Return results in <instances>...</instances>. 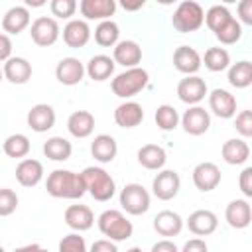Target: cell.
I'll return each instance as SVG.
<instances>
[{"label": "cell", "instance_id": "cell-36", "mask_svg": "<svg viewBox=\"0 0 252 252\" xmlns=\"http://www.w3.org/2000/svg\"><path fill=\"white\" fill-rule=\"evenodd\" d=\"M203 63L209 71L219 73L230 67V53L224 47H209L203 55Z\"/></svg>", "mask_w": 252, "mask_h": 252}, {"label": "cell", "instance_id": "cell-48", "mask_svg": "<svg viewBox=\"0 0 252 252\" xmlns=\"http://www.w3.org/2000/svg\"><path fill=\"white\" fill-rule=\"evenodd\" d=\"M179 252H209V248L203 238H191L183 244V248Z\"/></svg>", "mask_w": 252, "mask_h": 252}, {"label": "cell", "instance_id": "cell-27", "mask_svg": "<svg viewBox=\"0 0 252 252\" xmlns=\"http://www.w3.org/2000/svg\"><path fill=\"white\" fill-rule=\"evenodd\" d=\"M138 163L150 171H161L165 161H167V154L161 146L158 144H144L138 150Z\"/></svg>", "mask_w": 252, "mask_h": 252}, {"label": "cell", "instance_id": "cell-51", "mask_svg": "<svg viewBox=\"0 0 252 252\" xmlns=\"http://www.w3.org/2000/svg\"><path fill=\"white\" fill-rule=\"evenodd\" d=\"M122 8L124 10H128V12H134V10H140V8H144V0H138V2H122Z\"/></svg>", "mask_w": 252, "mask_h": 252}, {"label": "cell", "instance_id": "cell-25", "mask_svg": "<svg viewBox=\"0 0 252 252\" xmlns=\"http://www.w3.org/2000/svg\"><path fill=\"white\" fill-rule=\"evenodd\" d=\"M16 179L22 187H35L43 179V165L39 159L26 158L16 165Z\"/></svg>", "mask_w": 252, "mask_h": 252}, {"label": "cell", "instance_id": "cell-33", "mask_svg": "<svg viewBox=\"0 0 252 252\" xmlns=\"http://www.w3.org/2000/svg\"><path fill=\"white\" fill-rule=\"evenodd\" d=\"M94 41L100 47H116V43L120 41V28L114 20H104L98 22V26L94 28Z\"/></svg>", "mask_w": 252, "mask_h": 252}, {"label": "cell", "instance_id": "cell-29", "mask_svg": "<svg viewBox=\"0 0 252 252\" xmlns=\"http://www.w3.org/2000/svg\"><path fill=\"white\" fill-rule=\"evenodd\" d=\"M220 156L228 165H242L250 158V146L242 138H230L222 144Z\"/></svg>", "mask_w": 252, "mask_h": 252}, {"label": "cell", "instance_id": "cell-8", "mask_svg": "<svg viewBox=\"0 0 252 252\" xmlns=\"http://www.w3.org/2000/svg\"><path fill=\"white\" fill-rule=\"evenodd\" d=\"M177 96L189 106H197L205 96H209V87L199 75H187L177 83Z\"/></svg>", "mask_w": 252, "mask_h": 252}, {"label": "cell", "instance_id": "cell-30", "mask_svg": "<svg viewBox=\"0 0 252 252\" xmlns=\"http://www.w3.org/2000/svg\"><path fill=\"white\" fill-rule=\"evenodd\" d=\"M114 59L110 55H104V53H98V55H93L87 63V75L96 81V83H102L106 79H110L114 75Z\"/></svg>", "mask_w": 252, "mask_h": 252}, {"label": "cell", "instance_id": "cell-47", "mask_svg": "<svg viewBox=\"0 0 252 252\" xmlns=\"http://www.w3.org/2000/svg\"><path fill=\"white\" fill-rule=\"evenodd\" d=\"M10 57H14L12 55V39H10V35L8 33H0V59H2V63H6Z\"/></svg>", "mask_w": 252, "mask_h": 252}, {"label": "cell", "instance_id": "cell-4", "mask_svg": "<svg viewBox=\"0 0 252 252\" xmlns=\"http://www.w3.org/2000/svg\"><path fill=\"white\" fill-rule=\"evenodd\" d=\"M150 83V75L144 67H134V69H126L118 75H114V79L110 81V89L118 98H132L136 96L140 91H144Z\"/></svg>", "mask_w": 252, "mask_h": 252}, {"label": "cell", "instance_id": "cell-44", "mask_svg": "<svg viewBox=\"0 0 252 252\" xmlns=\"http://www.w3.org/2000/svg\"><path fill=\"white\" fill-rule=\"evenodd\" d=\"M238 189L242 191L244 197L252 199V165L244 167L238 175Z\"/></svg>", "mask_w": 252, "mask_h": 252}, {"label": "cell", "instance_id": "cell-41", "mask_svg": "<svg viewBox=\"0 0 252 252\" xmlns=\"http://www.w3.org/2000/svg\"><path fill=\"white\" fill-rule=\"evenodd\" d=\"M59 252H89L81 232H71L59 240Z\"/></svg>", "mask_w": 252, "mask_h": 252}, {"label": "cell", "instance_id": "cell-12", "mask_svg": "<svg viewBox=\"0 0 252 252\" xmlns=\"http://www.w3.org/2000/svg\"><path fill=\"white\" fill-rule=\"evenodd\" d=\"M209 108L215 116L228 120L236 116V96L226 89H213L209 93Z\"/></svg>", "mask_w": 252, "mask_h": 252}, {"label": "cell", "instance_id": "cell-20", "mask_svg": "<svg viewBox=\"0 0 252 252\" xmlns=\"http://www.w3.org/2000/svg\"><path fill=\"white\" fill-rule=\"evenodd\" d=\"M30 10L28 6H12L2 16V32L8 35H18L30 26Z\"/></svg>", "mask_w": 252, "mask_h": 252}, {"label": "cell", "instance_id": "cell-2", "mask_svg": "<svg viewBox=\"0 0 252 252\" xmlns=\"http://www.w3.org/2000/svg\"><path fill=\"white\" fill-rule=\"evenodd\" d=\"M83 179L87 183V193L98 201V203H106L114 197L116 193V183L112 179V175L104 169V167H98V165H89L85 167L83 171Z\"/></svg>", "mask_w": 252, "mask_h": 252}, {"label": "cell", "instance_id": "cell-50", "mask_svg": "<svg viewBox=\"0 0 252 252\" xmlns=\"http://www.w3.org/2000/svg\"><path fill=\"white\" fill-rule=\"evenodd\" d=\"M14 252H47L41 244H37V242H32V244H24V246H18Z\"/></svg>", "mask_w": 252, "mask_h": 252}, {"label": "cell", "instance_id": "cell-11", "mask_svg": "<svg viewBox=\"0 0 252 252\" xmlns=\"http://www.w3.org/2000/svg\"><path fill=\"white\" fill-rule=\"evenodd\" d=\"M181 128L189 136H201V134H205L211 128V114H209V110H205L201 104L189 106L181 114Z\"/></svg>", "mask_w": 252, "mask_h": 252}, {"label": "cell", "instance_id": "cell-1", "mask_svg": "<svg viewBox=\"0 0 252 252\" xmlns=\"http://www.w3.org/2000/svg\"><path fill=\"white\" fill-rule=\"evenodd\" d=\"M45 189L55 199H81L87 193V183L83 173H75L71 169H53L47 175Z\"/></svg>", "mask_w": 252, "mask_h": 252}, {"label": "cell", "instance_id": "cell-49", "mask_svg": "<svg viewBox=\"0 0 252 252\" xmlns=\"http://www.w3.org/2000/svg\"><path fill=\"white\" fill-rule=\"evenodd\" d=\"M150 252H179V248H177V244H175L173 240L163 238V240H158V242L152 246Z\"/></svg>", "mask_w": 252, "mask_h": 252}, {"label": "cell", "instance_id": "cell-37", "mask_svg": "<svg viewBox=\"0 0 252 252\" xmlns=\"http://www.w3.org/2000/svg\"><path fill=\"white\" fill-rule=\"evenodd\" d=\"M154 120H156L158 128L163 130V132L175 130V128L181 124V116H179V112H177L171 104H159V106L156 108Z\"/></svg>", "mask_w": 252, "mask_h": 252}, {"label": "cell", "instance_id": "cell-23", "mask_svg": "<svg viewBox=\"0 0 252 252\" xmlns=\"http://www.w3.org/2000/svg\"><path fill=\"white\" fill-rule=\"evenodd\" d=\"M224 219H226V222H228L232 228H236V230L246 228V226L252 222V207L248 205L246 199H234V201H230V203L226 205V209H224Z\"/></svg>", "mask_w": 252, "mask_h": 252}, {"label": "cell", "instance_id": "cell-26", "mask_svg": "<svg viewBox=\"0 0 252 252\" xmlns=\"http://www.w3.org/2000/svg\"><path fill=\"white\" fill-rule=\"evenodd\" d=\"M183 219L175 213V211H159L156 217H154V230L159 234V236H177L181 230H183Z\"/></svg>", "mask_w": 252, "mask_h": 252}, {"label": "cell", "instance_id": "cell-17", "mask_svg": "<svg viewBox=\"0 0 252 252\" xmlns=\"http://www.w3.org/2000/svg\"><path fill=\"white\" fill-rule=\"evenodd\" d=\"M65 224L75 232H85L94 224V213L87 205H69L63 213Z\"/></svg>", "mask_w": 252, "mask_h": 252}, {"label": "cell", "instance_id": "cell-28", "mask_svg": "<svg viewBox=\"0 0 252 252\" xmlns=\"http://www.w3.org/2000/svg\"><path fill=\"white\" fill-rule=\"evenodd\" d=\"M91 154L98 163H110L118 154V144L110 134H98L91 142Z\"/></svg>", "mask_w": 252, "mask_h": 252}, {"label": "cell", "instance_id": "cell-15", "mask_svg": "<svg viewBox=\"0 0 252 252\" xmlns=\"http://www.w3.org/2000/svg\"><path fill=\"white\" fill-rule=\"evenodd\" d=\"M112 59L124 69H134L142 61V47L134 39H120L112 49Z\"/></svg>", "mask_w": 252, "mask_h": 252}, {"label": "cell", "instance_id": "cell-46", "mask_svg": "<svg viewBox=\"0 0 252 252\" xmlns=\"http://www.w3.org/2000/svg\"><path fill=\"white\" fill-rule=\"evenodd\" d=\"M89 252H120V250H118L116 242H112L108 238H98V240H94L91 244Z\"/></svg>", "mask_w": 252, "mask_h": 252}, {"label": "cell", "instance_id": "cell-5", "mask_svg": "<svg viewBox=\"0 0 252 252\" xmlns=\"http://www.w3.org/2000/svg\"><path fill=\"white\" fill-rule=\"evenodd\" d=\"M171 24L177 32L181 33H191V32H197L203 24H205V10L199 2L195 0H185L181 2L173 16H171Z\"/></svg>", "mask_w": 252, "mask_h": 252}, {"label": "cell", "instance_id": "cell-34", "mask_svg": "<svg viewBox=\"0 0 252 252\" xmlns=\"http://www.w3.org/2000/svg\"><path fill=\"white\" fill-rule=\"evenodd\" d=\"M30 148H32V144H30V138L26 134H10L2 144L4 154L8 158L20 159V161L26 159V156L30 154Z\"/></svg>", "mask_w": 252, "mask_h": 252}, {"label": "cell", "instance_id": "cell-43", "mask_svg": "<svg viewBox=\"0 0 252 252\" xmlns=\"http://www.w3.org/2000/svg\"><path fill=\"white\" fill-rule=\"evenodd\" d=\"M234 128L242 138H252V110H242L234 118Z\"/></svg>", "mask_w": 252, "mask_h": 252}, {"label": "cell", "instance_id": "cell-6", "mask_svg": "<svg viewBox=\"0 0 252 252\" xmlns=\"http://www.w3.org/2000/svg\"><path fill=\"white\" fill-rule=\"evenodd\" d=\"M152 197L142 183H126L120 191V207L128 215H144L150 209Z\"/></svg>", "mask_w": 252, "mask_h": 252}, {"label": "cell", "instance_id": "cell-16", "mask_svg": "<svg viewBox=\"0 0 252 252\" xmlns=\"http://www.w3.org/2000/svg\"><path fill=\"white\" fill-rule=\"evenodd\" d=\"M201 65H203V57L199 55V51L195 47L179 45L173 51V67L179 73H183L185 77L187 75H197V71L201 69Z\"/></svg>", "mask_w": 252, "mask_h": 252}, {"label": "cell", "instance_id": "cell-21", "mask_svg": "<svg viewBox=\"0 0 252 252\" xmlns=\"http://www.w3.org/2000/svg\"><path fill=\"white\" fill-rule=\"evenodd\" d=\"M91 39V28L87 24V20H79V18H73L71 22L65 24L63 28V41L73 47V49H79V47H85Z\"/></svg>", "mask_w": 252, "mask_h": 252}, {"label": "cell", "instance_id": "cell-24", "mask_svg": "<svg viewBox=\"0 0 252 252\" xmlns=\"http://www.w3.org/2000/svg\"><path fill=\"white\" fill-rule=\"evenodd\" d=\"M2 71H4L6 81L12 83V85H24V83H28L32 79V73H33L32 63L26 57H10L4 63Z\"/></svg>", "mask_w": 252, "mask_h": 252}, {"label": "cell", "instance_id": "cell-42", "mask_svg": "<svg viewBox=\"0 0 252 252\" xmlns=\"http://www.w3.org/2000/svg\"><path fill=\"white\" fill-rule=\"evenodd\" d=\"M18 209V195L10 187L0 189V217H10Z\"/></svg>", "mask_w": 252, "mask_h": 252}, {"label": "cell", "instance_id": "cell-40", "mask_svg": "<svg viewBox=\"0 0 252 252\" xmlns=\"http://www.w3.org/2000/svg\"><path fill=\"white\" fill-rule=\"evenodd\" d=\"M77 2L75 0H51V4H49V10H51V16L57 20H69L71 22V18L75 16V12H77Z\"/></svg>", "mask_w": 252, "mask_h": 252}, {"label": "cell", "instance_id": "cell-3", "mask_svg": "<svg viewBox=\"0 0 252 252\" xmlns=\"http://www.w3.org/2000/svg\"><path fill=\"white\" fill-rule=\"evenodd\" d=\"M98 230L102 236H106L112 242L128 240L134 232V224L128 220V217L118 209H106L96 219Z\"/></svg>", "mask_w": 252, "mask_h": 252}, {"label": "cell", "instance_id": "cell-14", "mask_svg": "<svg viewBox=\"0 0 252 252\" xmlns=\"http://www.w3.org/2000/svg\"><path fill=\"white\" fill-rule=\"evenodd\" d=\"M55 110L51 104H45V102H39V104H33L30 110H28V116H26V122L28 126L41 134V132H47L55 126Z\"/></svg>", "mask_w": 252, "mask_h": 252}, {"label": "cell", "instance_id": "cell-52", "mask_svg": "<svg viewBox=\"0 0 252 252\" xmlns=\"http://www.w3.org/2000/svg\"><path fill=\"white\" fill-rule=\"evenodd\" d=\"M43 0H26V6H43Z\"/></svg>", "mask_w": 252, "mask_h": 252}, {"label": "cell", "instance_id": "cell-22", "mask_svg": "<svg viewBox=\"0 0 252 252\" xmlns=\"http://www.w3.org/2000/svg\"><path fill=\"white\" fill-rule=\"evenodd\" d=\"M144 120V108L136 100H124L114 110V122L120 128H136Z\"/></svg>", "mask_w": 252, "mask_h": 252}, {"label": "cell", "instance_id": "cell-9", "mask_svg": "<svg viewBox=\"0 0 252 252\" xmlns=\"http://www.w3.org/2000/svg\"><path fill=\"white\" fill-rule=\"evenodd\" d=\"M181 189V177L173 169H161L152 181V193L159 201H169L173 199Z\"/></svg>", "mask_w": 252, "mask_h": 252}, {"label": "cell", "instance_id": "cell-32", "mask_svg": "<svg viewBox=\"0 0 252 252\" xmlns=\"http://www.w3.org/2000/svg\"><path fill=\"white\" fill-rule=\"evenodd\" d=\"M73 154V146L63 136H51L43 142V156L51 161H67Z\"/></svg>", "mask_w": 252, "mask_h": 252}, {"label": "cell", "instance_id": "cell-7", "mask_svg": "<svg viewBox=\"0 0 252 252\" xmlns=\"http://www.w3.org/2000/svg\"><path fill=\"white\" fill-rule=\"evenodd\" d=\"M61 35V28L53 16H39L30 26V37L39 47L53 45Z\"/></svg>", "mask_w": 252, "mask_h": 252}, {"label": "cell", "instance_id": "cell-35", "mask_svg": "<svg viewBox=\"0 0 252 252\" xmlns=\"http://www.w3.org/2000/svg\"><path fill=\"white\" fill-rule=\"evenodd\" d=\"M228 83L234 89H246L252 85V63L250 61H236L228 67V75H226Z\"/></svg>", "mask_w": 252, "mask_h": 252}, {"label": "cell", "instance_id": "cell-10", "mask_svg": "<svg viewBox=\"0 0 252 252\" xmlns=\"http://www.w3.org/2000/svg\"><path fill=\"white\" fill-rule=\"evenodd\" d=\"M87 75V65L77 57H63L55 67V79L65 87H75Z\"/></svg>", "mask_w": 252, "mask_h": 252}, {"label": "cell", "instance_id": "cell-19", "mask_svg": "<svg viewBox=\"0 0 252 252\" xmlns=\"http://www.w3.org/2000/svg\"><path fill=\"white\" fill-rule=\"evenodd\" d=\"M79 10L85 20L104 22V20H110V16H114L116 2L114 0H81Z\"/></svg>", "mask_w": 252, "mask_h": 252}, {"label": "cell", "instance_id": "cell-18", "mask_svg": "<svg viewBox=\"0 0 252 252\" xmlns=\"http://www.w3.org/2000/svg\"><path fill=\"white\" fill-rule=\"evenodd\" d=\"M217 226H219V217L209 209H197L187 219V228L195 236H209L217 230Z\"/></svg>", "mask_w": 252, "mask_h": 252}, {"label": "cell", "instance_id": "cell-38", "mask_svg": "<svg viewBox=\"0 0 252 252\" xmlns=\"http://www.w3.org/2000/svg\"><path fill=\"white\" fill-rule=\"evenodd\" d=\"M234 16L230 14V10L226 8V6H222V4H215V6H211L207 12H205V24H207V28L213 32V33H217L226 22H230Z\"/></svg>", "mask_w": 252, "mask_h": 252}, {"label": "cell", "instance_id": "cell-31", "mask_svg": "<svg viewBox=\"0 0 252 252\" xmlns=\"http://www.w3.org/2000/svg\"><path fill=\"white\" fill-rule=\"evenodd\" d=\"M67 130L73 138H89L94 130V116L89 110H75L67 118Z\"/></svg>", "mask_w": 252, "mask_h": 252}, {"label": "cell", "instance_id": "cell-13", "mask_svg": "<svg viewBox=\"0 0 252 252\" xmlns=\"http://www.w3.org/2000/svg\"><path fill=\"white\" fill-rule=\"evenodd\" d=\"M220 183V169L217 163L213 161H201L195 165L193 169V185L201 191V193H209L213 189H217Z\"/></svg>", "mask_w": 252, "mask_h": 252}, {"label": "cell", "instance_id": "cell-53", "mask_svg": "<svg viewBox=\"0 0 252 252\" xmlns=\"http://www.w3.org/2000/svg\"><path fill=\"white\" fill-rule=\"evenodd\" d=\"M126 252H142V248H138V246H132V248H128Z\"/></svg>", "mask_w": 252, "mask_h": 252}, {"label": "cell", "instance_id": "cell-39", "mask_svg": "<svg viewBox=\"0 0 252 252\" xmlns=\"http://www.w3.org/2000/svg\"><path fill=\"white\" fill-rule=\"evenodd\" d=\"M215 37H217L222 45H232V43H236V41L242 37V24H240L236 18H232L230 22H226V24L215 33Z\"/></svg>", "mask_w": 252, "mask_h": 252}, {"label": "cell", "instance_id": "cell-45", "mask_svg": "<svg viewBox=\"0 0 252 252\" xmlns=\"http://www.w3.org/2000/svg\"><path fill=\"white\" fill-rule=\"evenodd\" d=\"M236 14L240 24L252 26V0H240L236 6Z\"/></svg>", "mask_w": 252, "mask_h": 252}]
</instances>
